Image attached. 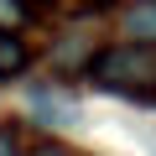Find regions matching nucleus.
<instances>
[{
	"label": "nucleus",
	"instance_id": "f03ea898",
	"mask_svg": "<svg viewBox=\"0 0 156 156\" xmlns=\"http://www.w3.org/2000/svg\"><path fill=\"white\" fill-rule=\"evenodd\" d=\"M125 31L135 42H156V0H140V5L125 11Z\"/></svg>",
	"mask_w": 156,
	"mask_h": 156
},
{
	"label": "nucleus",
	"instance_id": "20e7f679",
	"mask_svg": "<svg viewBox=\"0 0 156 156\" xmlns=\"http://www.w3.org/2000/svg\"><path fill=\"white\" fill-rule=\"evenodd\" d=\"M26 21V5H21V0H0V31H16Z\"/></svg>",
	"mask_w": 156,
	"mask_h": 156
},
{
	"label": "nucleus",
	"instance_id": "39448f33",
	"mask_svg": "<svg viewBox=\"0 0 156 156\" xmlns=\"http://www.w3.org/2000/svg\"><path fill=\"white\" fill-rule=\"evenodd\" d=\"M0 156H21V146H16V135H11V130H0Z\"/></svg>",
	"mask_w": 156,
	"mask_h": 156
},
{
	"label": "nucleus",
	"instance_id": "f257e3e1",
	"mask_svg": "<svg viewBox=\"0 0 156 156\" xmlns=\"http://www.w3.org/2000/svg\"><path fill=\"white\" fill-rule=\"evenodd\" d=\"M89 78L109 94H146L156 89V47L151 42H115L89 57Z\"/></svg>",
	"mask_w": 156,
	"mask_h": 156
},
{
	"label": "nucleus",
	"instance_id": "7ed1b4c3",
	"mask_svg": "<svg viewBox=\"0 0 156 156\" xmlns=\"http://www.w3.org/2000/svg\"><path fill=\"white\" fill-rule=\"evenodd\" d=\"M26 68V47L11 37V31H0V78H11V73H21Z\"/></svg>",
	"mask_w": 156,
	"mask_h": 156
},
{
	"label": "nucleus",
	"instance_id": "423d86ee",
	"mask_svg": "<svg viewBox=\"0 0 156 156\" xmlns=\"http://www.w3.org/2000/svg\"><path fill=\"white\" fill-rule=\"evenodd\" d=\"M115 0H83V11H109Z\"/></svg>",
	"mask_w": 156,
	"mask_h": 156
},
{
	"label": "nucleus",
	"instance_id": "0eeeda50",
	"mask_svg": "<svg viewBox=\"0 0 156 156\" xmlns=\"http://www.w3.org/2000/svg\"><path fill=\"white\" fill-rule=\"evenodd\" d=\"M37 156H57V151H52V146H47V151H37Z\"/></svg>",
	"mask_w": 156,
	"mask_h": 156
}]
</instances>
